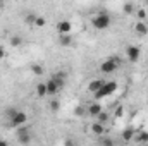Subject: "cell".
<instances>
[{
  "mask_svg": "<svg viewBox=\"0 0 148 146\" xmlns=\"http://www.w3.org/2000/svg\"><path fill=\"white\" fill-rule=\"evenodd\" d=\"M121 115H122V108L119 107V108H117V117H121Z\"/></svg>",
  "mask_w": 148,
  "mask_h": 146,
  "instance_id": "cell-30",
  "label": "cell"
},
{
  "mask_svg": "<svg viewBox=\"0 0 148 146\" xmlns=\"http://www.w3.org/2000/svg\"><path fill=\"white\" fill-rule=\"evenodd\" d=\"M110 23H112V19L107 12H100V14H97V16L91 19V26H93L95 29H98V31L107 29V28L110 26Z\"/></svg>",
  "mask_w": 148,
  "mask_h": 146,
  "instance_id": "cell-2",
  "label": "cell"
},
{
  "mask_svg": "<svg viewBox=\"0 0 148 146\" xmlns=\"http://www.w3.org/2000/svg\"><path fill=\"white\" fill-rule=\"evenodd\" d=\"M102 112H103V110H102V105H100L98 102H95V103L88 105V113H90V115H93V117H98Z\"/></svg>",
  "mask_w": 148,
  "mask_h": 146,
  "instance_id": "cell-10",
  "label": "cell"
},
{
  "mask_svg": "<svg viewBox=\"0 0 148 146\" xmlns=\"http://www.w3.org/2000/svg\"><path fill=\"white\" fill-rule=\"evenodd\" d=\"M103 84H105V81H103V79H93V81H90V84H88V91L95 95V93L103 86Z\"/></svg>",
  "mask_w": 148,
  "mask_h": 146,
  "instance_id": "cell-8",
  "label": "cell"
},
{
  "mask_svg": "<svg viewBox=\"0 0 148 146\" xmlns=\"http://www.w3.org/2000/svg\"><path fill=\"white\" fill-rule=\"evenodd\" d=\"M134 31L138 33V35H147L148 33V26L145 21H138L136 23V26H134Z\"/></svg>",
  "mask_w": 148,
  "mask_h": 146,
  "instance_id": "cell-11",
  "label": "cell"
},
{
  "mask_svg": "<svg viewBox=\"0 0 148 146\" xmlns=\"http://www.w3.org/2000/svg\"><path fill=\"white\" fill-rule=\"evenodd\" d=\"M36 17H38L36 14H28V16H26V23L35 26V21H36Z\"/></svg>",
  "mask_w": 148,
  "mask_h": 146,
  "instance_id": "cell-24",
  "label": "cell"
},
{
  "mask_svg": "<svg viewBox=\"0 0 148 146\" xmlns=\"http://www.w3.org/2000/svg\"><path fill=\"white\" fill-rule=\"evenodd\" d=\"M26 122H28V115H26V112H23V110H19L12 119H9V126L10 127H23V126H26Z\"/></svg>",
  "mask_w": 148,
  "mask_h": 146,
  "instance_id": "cell-3",
  "label": "cell"
},
{
  "mask_svg": "<svg viewBox=\"0 0 148 146\" xmlns=\"http://www.w3.org/2000/svg\"><path fill=\"white\" fill-rule=\"evenodd\" d=\"M117 88H119V84L115 83V81H105V84L95 93V100L97 102H100V100H103V98H107V96H110L114 95L115 91H117Z\"/></svg>",
  "mask_w": 148,
  "mask_h": 146,
  "instance_id": "cell-1",
  "label": "cell"
},
{
  "mask_svg": "<svg viewBox=\"0 0 148 146\" xmlns=\"http://www.w3.org/2000/svg\"><path fill=\"white\" fill-rule=\"evenodd\" d=\"M36 96L38 98H45L47 96V84L45 83H38L36 84Z\"/></svg>",
  "mask_w": 148,
  "mask_h": 146,
  "instance_id": "cell-12",
  "label": "cell"
},
{
  "mask_svg": "<svg viewBox=\"0 0 148 146\" xmlns=\"http://www.w3.org/2000/svg\"><path fill=\"white\" fill-rule=\"evenodd\" d=\"M57 31H59L60 36L69 35V33L73 31V24H71L69 21H59V23H57Z\"/></svg>",
  "mask_w": 148,
  "mask_h": 146,
  "instance_id": "cell-7",
  "label": "cell"
},
{
  "mask_svg": "<svg viewBox=\"0 0 148 146\" xmlns=\"http://www.w3.org/2000/svg\"><path fill=\"white\" fill-rule=\"evenodd\" d=\"M83 113H84V108L83 107H77L76 108V115H83Z\"/></svg>",
  "mask_w": 148,
  "mask_h": 146,
  "instance_id": "cell-26",
  "label": "cell"
},
{
  "mask_svg": "<svg viewBox=\"0 0 148 146\" xmlns=\"http://www.w3.org/2000/svg\"><path fill=\"white\" fill-rule=\"evenodd\" d=\"M16 136H17V141L21 143V145H29L31 143V131L26 127V126H23V127H17V131H16Z\"/></svg>",
  "mask_w": 148,
  "mask_h": 146,
  "instance_id": "cell-5",
  "label": "cell"
},
{
  "mask_svg": "<svg viewBox=\"0 0 148 146\" xmlns=\"http://www.w3.org/2000/svg\"><path fill=\"white\" fill-rule=\"evenodd\" d=\"M134 136H136V132H134L133 129H124V131H122V139H124L126 143H127V141H133Z\"/></svg>",
  "mask_w": 148,
  "mask_h": 146,
  "instance_id": "cell-13",
  "label": "cell"
},
{
  "mask_svg": "<svg viewBox=\"0 0 148 146\" xmlns=\"http://www.w3.org/2000/svg\"><path fill=\"white\" fill-rule=\"evenodd\" d=\"M71 41H73V40H71L69 35H64V36H60V40H59V43H60V45H64V46H69V45H71Z\"/></svg>",
  "mask_w": 148,
  "mask_h": 146,
  "instance_id": "cell-18",
  "label": "cell"
},
{
  "mask_svg": "<svg viewBox=\"0 0 148 146\" xmlns=\"http://www.w3.org/2000/svg\"><path fill=\"white\" fill-rule=\"evenodd\" d=\"M66 146H76V143L73 139H66Z\"/></svg>",
  "mask_w": 148,
  "mask_h": 146,
  "instance_id": "cell-28",
  "label": "cell"
},
{
  "mask_svg": "<svg viewBox=\"0 0 148 146\" xmlns=\"http://www.w3.org/2000/svg\"><path fill=\"white\" fill-rule=\"evenodd\" d=\"M134 138H136V141H138V143H148V132H147V131L138 132Z\"/></svg>",
  "mask_w": 148,
  "mask_h": 146,
  "instance_id": "cell-14",
  "label": "cell"
},
{
  "mask_svg": "<svg viewBox=\"0 0 148 146\" xmlns=\"http://www.w3.org/2000/svg\"><path fill=\"white\" fill-rule=\"evenodd\" d=\"M19 112V108H14V107H9V108H5V117H7V120L9 119H12L16 113Z\"/></svg>",
  "mask_w": 148,
  "mask_h": 146,
  "instance_id": "cell-16",
  "label": "cell"
},
{
  "mask_svg": "<svg viewBox=\"0 0 148 146\" xmlns=\"http://www.w3.org/2000/svg\"><path fill=\"white\" fill-rule=\"evenodd\" d=\"M122 9H124L126 14H133V12H134V5H133V3H124Z\"/></svg>",
  "mask_w": 148,
  "mask_h": 146,
  "instance_id": "cell-22",
  "label": "cell"
},
{
  "mask_svg": "<svg viewBox=\"0 0 148 146\" xmlns=\"http://www.w3.org/2000/svg\"><path fill=\"white\" fill-rule=\"evenodd\" d=\"M97 119H98V122H100V124H103V126H105V124H107V120H109V115H107L105 112H102Z\"/></svg>",
  "mask_w": 148,
  "mask_h": 146,
  "instance_id": "cell-20",
  "label": "cell"
},
{
  "mask_svg": "<svg viewBox=\"0 0 148 146\" xmlns=\"http://www.w3.org/2000/svg\"><path fill=\"white\" fill-rule=\"evenodd\" d=\"M100 146H115V143H114V139L109 138V136H102L100 138Z\"/></svg>",
  "mask_w": 148,
  "mask_h": 146,
  "instance_id": "cell-15",
  "label": "cell"
},
{
  "mask_svg": "<svg viewBox=\"0 0 148 146\" xmlns=\"http://www.w3.org/2000/svg\"><path fill=\"white\" fill-rule=\"evenodd\" d=\"M21 43H23V38L21 36H12L10 38V45H12V46H19Z\"/></svg>",
  "mask_w": 148,
  "mask_h": 146,
  "instance_id": "cell-19",
  "label": "cell"
},
{
  "mask_svg": "<svg viewBox=\"0 0 148 146\" xmlns=\"http://www.w3.org/2000/svg\"><path fill=\"white\" fill-rule=\"evenodd\" d=\"M91 132H93L95 136L102 138V136H105V126L100 124V122H95V124H91Z\"/></svg>",
  "mask_w": 148,
  "mask_h": 146,
  "instance_id": "cell-9",
  "label": "cell"
},
{
  "mask_svg": "<svg viewBox=\"0 0 148 146\" xmlns=\"http://www.w3.org/2000/svg\"><path fill=\"white\" fill-rule=\"evenodd\" d=\"M3 57H5V48H3V46H0V60H2Z\"/></svg>",
  "mask_w": 148,
  "mask_h": 146,
  "instance_id": "cell-27",
  "label": "cell"
},
{
  "mask_svg": "<svg viewBox=\"0 0 148 146\" xmlns=\"http://www.w3.org/2000/svg\"><path fill=\"white\" fill-rule=\"evenodd\" d=\"M0 146H9V143L5 139H0Z\"/></svg>",
  "mask_w": 148,
  "mask_h": 146,
  "instance_id": "cell-29",
  "label": "cell"
},
{
  "mask_svg": "<svg viewBox=\"0 0 148 146\" xmlns=\"http://www.w3.org/2000/svg\"><path fill=\"white\" fill-rule=\"evenodd\" d=\"M136 16H138L140 21H145L147 19V10L145 9H140V10H136Z\"/></svg>",
  "mask_w": 148,
  "mask_h": 146,
  "instance_id": "cell-23",
  "label": "cell"
},
{
  "mask_svg": "<svg viewBox=\"0 0 148 146\" xmlns=\"http://www.w3.org/2000/svg\"><path fill=\"white\" fill-rule=\"evenodd\" d=\"M31 72L35 74V76H41V74H43V67H41L40 64H33V65H31Z\"/></svg>",
  "mask_w": 148,
  "mask_h": 146,
  "instance_id": "cell-17",
  "label": "cell"
},
{
  "mask_svg": "<svg viewBox=\"0 0 148 146\" xmlns=\"http://www.w3.org/2000/svg\"><path fill=\"white\" fill-rule=\"evenodd\" d=\"M147 5H148V2H147Z\"/></svg>",
  "mask_w": 148,
  "mask_h": 146,
  "instance_id": "cell-31",
  "label": "cell"
},
{
  "mask_svg": "<svg viewBox=\"0 0 148 146\" xmlns=\"http://www.w3.org/2000/svg\"><path fill=\"white\" fill-rule=\"evenodd\" d=\"M126 55H127V59H129L131 62H136V60L140 59V55H141V50H140V46H136V45H129V46L126 48Z\"/></svg>",
  "mask_w": 148,
  "mask_h": 146,
  "instance_id": "cell-6",
  "label": "cell"
},
{
  "mask_svg": "<svg viewBox=\"0 0 148 146\" xmlns=\"http://www.w3.org/2000/svg\"><path fill=\"white\" fill-rule=\"evenodd\" d=\"M119 69V60L117 59H107V60H103L102 64H100V71L103 74H112V72H115Z\"/></svg>",
  "mask_w": 148,
  "mask_h": 146,
  "instance_id": "cell-4",
  "label": "cell"
},
{
  "mask_svg": "<svg viewBox=\"0 0 148 146\" xmlns=\"http://www.w3.org/2000/svg\"><path fill=\"white\" fill-rule=\"evenodd\" d=\"M47 24V21H45V17H41V16H38L36 17V21H35V26L36 28H43Z\"/></svg>",
  "mask_w": 148,
  "mask_h": 146,
  "instance_id": "cell-21",
  "label": "cell"
},
{
  "mask_svg": "<svg viewBox=\"0 0 148 146\" xmlns=\"http://www.w3.org/2000/svg\"><path fill=\"white\" fill-rule=\"evenodd\" d=\"M50 108H52V112H57V110L60 108V103H59L57 100H53V102L50 103Z\"/></svg>",
  "mask_w": 148,
  "mask_h": 146,
  "instance_id": "cell-25",
  "label": "cell"
}]
</instances>
